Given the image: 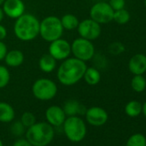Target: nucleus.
I'll use <instances>...</instances> for the list:
<instances>
[{
  "label": "nucleus",
  "mask_w": 146,
  "mask_h": 146,
  "mask_svg": "<svg viewBox=\"0 0 146 146\" xmlns=\"http://www.w3.org/2000/svg\"><path fill=\"white\" fill-rule=\"evenodd\" d=\"M45 117L46 122L50 124L52 126L59 127L64 124L67 116L65 115L63 108L59 106L52 105L46 108L45 113Z\"/></svg>",
  "instance_id": "f8f14e48"
},
{
  "label": "nucleus",
  "mask_w": 146,
  "mask_h": 146,
  "mask_svg": "<svg viewBox=\"0 0 146 146\" xmlns=\"http://www.w3.org/2000/svg\"><path fill=\"white\" fill-rule=\"evenodd\" d=\"M15 115V110L11 104L0 102V122L10 123L14 120Z\"/></svg>",
  "instance_id": "f3484780"
},
{
  "label": "nucleus",
  "mask_w": 146,
  "mask_h": 146,
  "mask_svg": "<svg viewBox=\"0 0 146 146\" xmlns=\"http://www.w3.org/2000/svg\"><path fill=\"white\" fill-rule=\"evenodd\" d=\"M130 19H131L130 12L126 11L125 8L119 10V11H115L113 13V21H114L118 24H120V25L126 24L130 21Z\"/></svg>",
  "instance_id": "5701e85b"
},
{
  "label": "nucleus",
  "mask_w": 146,
  "mask_h": 146,
  "mask_svg": "<svg viewBox=\"0 0 146 146\" xmlns=\"http://www.w3.org/2000/svg\"><path fill=\"white\" fill-rule=\"evenodd\" d=\"M4 2H5V0H0V5H2Z\"/></svg>",
  "instance_id": "c9c22d12"
},
{
  "label": "nucleus",
  "mask_w": 146,
  "mask_h": 146,
  "mask_svg": "<svg viewBox=\"0 0 146 146\" xmlns=\"http://www.w3.org/2000/svg\"><path fill=\"white\" fill-rule=\"evenodd\" d=\"M57 61L58 60H64L70 57L71 53L70 44L64 39H57L49 45V52Z\"/></svg>",
  "instance_id": "9d476101"
},
{
  "label": "nucleus",
  "mask_w": 146,
  "mask_h": 146,
  "mask_svg": "<svg viewBox=\"0 0 146 146\" xmlns=\"http://www.w3.org/2000/svg\"><path fill=\"white\" fill-rule=\"evenodd\" d=\"M77 29L80 37L89 40L90 41L99 38L102 34L101 24L92 20L91 18L84 19L79 22Z\"/></svg>",
  "instance_id": "1a4fd4ad"
},
{
  "label": "nucleus",
  "mask_w": 146,
  "mask_h": 146,
  "mask_svg": "<svg viewBox=\"0 0 146 146\" xmlns=\"http://www.w3.org/2000/svg\"><path fill=\"white\" fill-rule=\"evenodd\" d=\"M125 146H146V137L142 133H135L128 138Z\"/></svg>",
  "instance_id": "b1692460"
},
{
  "label": "nucleus",
  "mask_w": 146,
  "mask_h": 146,
  "mask_svg": "<svg viewBox=\"0 0 146 146\" xmlns=\"http://www.w3.org/2000/svg\"><path fill=\"white\" fill-rule=\"evenodd\" d=\"M57 66V60L49 53L44 54L40 58L39 60V67L41 71L45 73L52 72Z\"/></svg>",
  "instance_id": "a211bd4d"
},
{
  "label": "nucleus",
  "mask_w": 146,
  "mask_h": 146,
  "mask_svg": "<svg viewBox=\"0 0 146 146\" xmlns=\"http://www.w3.org/2000/svg\"><path fill=\"white\" fill-rule=\"evenodd\" d=\"M13 146H33L26 138H18L13 143Z\"/></svg>",
  "instance_id": "7c9ffc66"
},
{
  "label": "nucleus",
  "mask_w": 146,
  "mask_h": 146,
  "mask_svg": "<svg viewBox=\"0 0 146 146\" xmlns=\"http://www.w3.org/2000/svg\"><path fill=\"white\" fill-rule=\"evenodd\" d=\"M86 121L93 126H102L108 119V112L101 107H91L84 113Z\"/></svg>",
  "instance_id": "9b49d317"
},
{
  "label": "nucleus",
  "mask_w": 146,
  "mask_h": 146,
  "mask_svg": "<svg viewBox=\"0 0 146 146\" xmlns=\"http://www.w3.org/2000/svg\"><path fill=\"white\" fill-rule=\"evenodd\" d=\"M128 69L133 75H143L146 72V55L137 53L128 62Z\"/></svg>",
  "instance_id": "4468645a"
},
{
  "label": "nucleus",
  "mask_w": 146,
  "mask_h": 146,
  "mask_svg": "<svg viewBox=\"0 0 146 146\" xmlns=\"http://www.w3.org/2000/svg\"><path fill=\"white\" fill-rule=\"evenodd\" d=\"M125 113L131 118L137 117L142 113V103L138 101H130L125 107Z\"/></svg>",
  "instance_id": "412c9836"
},
{
  "label": "nucleus",
  "mask_w": 146,
  "mask_h": 146,
  "mask_svg": "<svg viewBox=\"0 0 146 146\" xmlns=\"http://www.w3.org/2000/svg\"><path fill=\"white\" fill-rule=\"evenodd\" d=\"M5 64L10 67H18L24 61V54L18 49H14L7 52L5 57Z\"/></svg>",
  "instance_id": "dca6fc26"
},
{
  "label": "nucleus",
  "mask_w": 146,
  "mask_h": 146,
  "mask_svg": "<svg viewBox=\"0 0 146 146\" xmlns=\"http://www.w3.org/2000/svg\"><path fill=\"white\" fill-rule=\"evenodd\" d=\"M54 128L47 122H35L27 128L25 138L33 146H47L54 138Z\"/></svg>",
  "instance_id": "7ed1b4c3"
},
{
  "label": "nucleus",
  "mask_w": 146,
  "mask_h": 146,
  "mask_svg": "<svg viewBox=\"0 0 146 146\" xmlns=\"http://www.w3.org/2000/svg\"><path fill=\"white\" fill-rule=\"evenodd\" d=\"M60 22L63 29L65 30H74L78 29L79 24L78 17L73 14H64L60 18Z\"/></svg>",
  "instance_id": "aec40b11"
},
{
  "label": "nucleus",
  "mask_w": 146,
  "mask_h": 146,
  "mask_svg": "<svg viewBox=\"0 0 146 146\" xmlns=\"http://www.w3.org/2000/svg\"><path fill=\"white\" fill-rule=\"evenodd\" d=\"M0 146H4V143L1 139H0Z\"/></svg>",
  "instance_id": "f704fd0d"
},
{
  "label": "nucleus",
  "mask_w": 146,
  "mask_h": 146,
  "mask_svg": "<svg viewBox=\"0 0 146 146\" xmlns=\"http://www.w3.org/2000/svg\"><path fill=\"white\" fill-rule=\"evenodd\" d=\"M2 5L5 15L12 19H17L25 12V5L23 0H5Z\"/></svg>",
  "instance_id": "ddd939ff"
},
{
  "label": "nucleus",
  "mask_w": 146,
  "mask_h": 146,
  "mask_svg": "<svg viewBox=\"0 0 146 146\" xmlns=\"http://www.w3.org/2000/svg\"><path fill=\"white\" fill-rule=\"evenodd\" d=\"M11 80L10 71L5 65H0V89L5 88Z\"/></svg>",
  "instance_id": "393cba45"
},
{
  "label": "nucleus",
  "mask_w": 146,
  "mask_h": 146,
  "mask_svg": "<svg viewBox=\"0 0 146 146\" xmlns=\"http://www.w3.org/2000/svg\"><path fill=\"white\" fill-rule=\"evenodd\" d=\"M21 122L23 123V125L26 128H29V127H30L31 125H33L36 122V117H35V115L33 113L27 111V112H24L22 114Z\"/></svg>",
  "instance_id": "a878e982"
},
{
  "label": "nucleus",
  "mask_w": 146,
  "mask_h": 146,
  "mask_svg": "<svg viewBox=\"0 0 146 146\" xmlns=\"http://www.w3.org/2000/svg\"><path fill=\"white\" fill-rule=\"evenodd\" d=\"M108 52L112 55H119L125 52V46L120 42H113L108 46Z\"/></svg>",
  "instance_id": "bb28decb"
},
{
  "label": "nucleus",
  "mask_w": 146,
  "mask_h": 146,
  "mask_svg": "<svg viewBox=\"0 0 146 146\" xmlns=\"http://www.w3.org/2000/svg\"><path fill=\"white\" fill-rule=\"evenodd\" d=\"M63 110H64L65 115L67 117H69V116H76V115L84 114L87 109L78 101H77L75 99H70L64 102Z\"/></svg>",
  "instance_id": "2eb2a0df"
},
{
  "label": "nucleus",
  "mask_w": 146,
  "mask_h": 146,
  "mask_svg": "<svg viewBox=\"0 0 146 146\" xmlns=\"http://www.w3.org/2000/svg\"><path fill=\"white\" fill-rule=\"evenodd\" d=\"M108 4L111 6V8L115 11L125 8V0H109Z\"/></svg>",
  "instance_id": "c85d7f7f"
},
{
  "label": "nucleus",
  "mask_w": 146,
  "mask_h": 146,
  "mask_svg": "<svg viewBox=\"0 0 146 146\" xmlns=\"http://www.w3.org/2000/svg\"><path fill=\"white\" fill-rule=\"evenodd\" d=\"M131 86L133 91L137 93L143 92L146 89V79L143 75H134L131 81Z\"/></svg>",
  "instance_id": "4be33fe9"
},
{
  "label": "nucleus",
  "mask_w": 146,
  "mask_h": 146,
  "mask_svg": "<svg viewBox=\"0 0 146 146\" xmlns=\"http://www.w3.org/2000/svg\"><path fill=\"white\" fill-rule=\"evenodd\" d=\"M63 33L64 29L60 19L57 17L49 16L40 22V35L47 42H52L61 38Z\"/></svg>",
  "instance_id": "39448f33"
},
{
  "label": "nucleus",
  "mask_w": 146,
  "mask_h": 146,
  "mask_svg": "<svg viewBox=\"0 0 146 146\" xmlns=\"http://www.w3.org/2000/svg\"><path fill=\"white\" fill-rule=\"evenodd\" d=\"M7 52H8L7 46L3 42V40H0V61L5 59Z\"/></svg>",
  "instance_id": "c756f323"
},
{
  "label": "nucleus",
  "mask_w": 146,
  "mask_h": 146,
  "mask_svg": "<svg viewBox=\"0 0 146 146\" xmlns=\"http://www.w3.org/2000/svg\"><path fill=\"white\" fill-rule=\"evenodd\" d=\"M25 126L23 125L21 120L14 122L11 126V131L14 136H22L23 133H25Z\"/></svg>",
  "instance_id": "cd10ccee"
},
{
  "label": "nucleus",
  "mask_w": 146,
  "mask_h": 146,
  "mask_svg": "<svg viewBox=\"0 0 146 146\" xmlns=\"http://www.w3.org/2000/svg\"><path fill=\"white\" fill-rule=\"evenodd\" d=\"M114 11L107 2L95 4L90 11V18L99 24H107L113 21Z\"/></svg>",
  "instance_id": "6e6552de"
},
{
  "label": "nucleus",
  "mask_w": 146,
  "mask_h": 146,
  "mask_svg": "<svg viewBox=\"0 0 146 146\" xmlns=\"http://www.w3.org/2000/svg\"><path fill=\"white\" fill-rule=\"evenodd\" d=\"M70 47L73 56L82 61H89L95 56L94 44L90 40L82 37L73 40V42L70 44Z\"/></svg>",
  "instance_id": "0eeeda50"
},
{
  "label": "nucleus",
  "mask_w": 146,
  "mask_h": 146,
  "mask_svg": "<svg viewBox=\"0 0 146 146\" xmlns=\"http://www.w3.org/2000/svg\"><path fill=\"white\" fill-rule=\"evenodd\" d=\"M83 78L84 79V81L87 84L94 86L100 83L101 73L95 67H87Z\"/></svg>",
  "instance_id": "6ab92c4d"
},
{
  "label": "nucleus",
  "mask_w": 146,
  "mask_h": 146,
  "mask_svg": "<svg viewBox=\"0 0 146 146\" xmlns=\"http://www.w3.org/2000/svg\"><path fill=\"white\" fill-rule=\"evenodd\" d=\"M142 113H143V115L146 118V102L142 105Z\"/></svg>",
  "instance_id": "72a5a7b5"
},
{
  "label": "nucleus",
  "mask_w": 146,
  "mask_h": 146,
  "mask_svg": "<svg viewBox=\"0 0 146 146\" xmlns=\"http://www.w3.org/2000/svg\"><path fill=\"white\" fill-rule=\"evenodd\" d=\"M7 36V29L5 26L0 23V40H3Z\"/></svg>",
  "instance_id": "2f4dec72"
},
{
  "label": "nucleus",
  "mask_w": 146,
  "mask_h": 146,
  "mask_svg": "<svg viewBox=\"0 0 146 146\" xmlns=\"http://www.w3.org/2000/svg\"><path fill=\"white\" fill-rule=\"evenodd\" d=\"M62 126L65 137L70 142L79 143L86 137V124L84 120L78 115L66 117Z\"/></svg>",
  "instance_id": "20e7f679"
},
{
  "label": "nucleus",
  "mask_w": 146,
  "mask_h": 146,
  "mask_svg": "<svg viewBox=\"0 0 146 146\" xmlns=\"http://www.w3.org/2000/svg\"><path fill=\"white\" fill-rule=\"evenodd\" d=\"M87 67L84 61L75 57L67 58L63 60L57 70L58 80L64 86L74 85L83 79Z\"/></svg>",
  "instance_id": "f257e3e1"
},
{
  "label": "nucleus",
  "mask_w": 146,
  "mask_h": 146,
  "mask_svg": "<svg viewBox=\"0 0 146 146\" xmlns=\"http://www.w3.org/2000/svg\"><path fill=\"white\" fill-rule=\"evenodd\" d=\"M144 6H145V8H146V0H144Z\"/></svg>",
  "instance_id": "e433bc0d"
},
{
  "label": "nucleus",
  "mask_w": 146,
  "mask_h": 146,
  "mask_svg": "<svg viewBox=\"0 0 146 146\" xmlns=\"http://www.w3.org/2000/svg\"><path fill=\"white\" fill-rule=\"evenodd\" d=\"M33 96L40 101H50L58 93L57 84L48 78H39L32 86Z\"/></svg>",
  "instance_id": "423d86ee"
},
{
  "label": "nucleus",
  "mask_w": 146,
  "mask_h": 146,
  "mask_svg": "<svg viewBox=\"0 0 146 146\" xmlns=\"http://www.w3.org/2000/svg\"><path fill=\"white\" fill-rule=\"evenodd\" d=\"M4 17H5V12L3 11V8L0 7V23H1V22L3 21Z\"/></svg>",
  "instance_id": "473e14b6"
},
{
  "label": "nucleus",
  "mask_w": 146,
  "mask_h": 146,
  "mask_svg": "<svg viewBox=\"0 0 146 146\" xmlns=\"http://www.w3.org/2000/svg\"><path fill=\"white\" fill-rule=\"evenodd\" d=\"M14 33L20 40H33L40 35V21L34 15L24 13L16 19Z\"/></svg>",
  "instance_id": "f03ea898"
}]
</instances>
